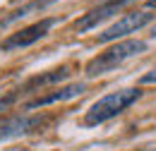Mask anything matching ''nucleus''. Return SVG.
Wrapping results in <instances>:
<instances>
[{
    "instance_id": "obj_1",
    "label": "nucleus",
    "mask_w": 156,
    "mask_h": 151,
    "mask_svg": "<svg viewBox=\"0 0 156 151\" xmlns=\"http://www.w3.org/2000/svg\"><path fill=\"white\" fill-rule=\"evenodd\" d=\"M147 51V43L144 41H137V38H127V41H120L115 46L106 48L103 53H98L96 58H91L84 67L87 77H98V75H106L111 70H115L118 65H122L125 60L135 58L137 53H144Z\"/></svg>"
},
{
    "instance_id": "obj_9",
    "label": "nucleus",
    "mask_w": 156,
    "mask_h": 151,
    "mask_svg": "<svg viewBox=\"0 0 156 151\" xmlns=\"http://www.w3.org/2000/svg\"><path fill=\"white\" fill-rule=\"evenodd\" d=\"M55 0H31V2H27V5H22V7H17L12 15H7V17L0 22V26H10V24H15L17 19L27 17V15H34V12H41L43 7H48V5H53Z\"/></svg>"
},
{
    "instance_id": "obj_6",
    "label": "nucleus",
    "mask_w": 156,
    "mask_h": 151,
    "mask_svg": "<svg viewBox=\"0 0 156 151\" xmlns=\"http://www.w3.org/2000/svg\"><path fill=\"white\" fill-rule=\"evenodd\" d=\"M41 122H43L41 115H27V113L5 118V120L0 122V142H5V139H17L22 134H29L34 127H39Z\"/></svg>"
},
{
    "instance_id": "obj_7",
    "label": "nucleus",
    "mask_w": 156,
    "mask_h": 151,
    "mask_svg": "<svg viewBox=\"0 0 156 151\" xmlns=\"http://www.w3.org/2000/svg\"><path fill=\"white\" fill-rule=\"evenodd\" d=\"M84 91V82H75V84H65V86H60L55 91H51V94H43L39 98H31V101H27L24 103V111H31V108H46V106H51V103H58V101H70V98H75Z\"/></svg>"
},
{
    "instance_id": "obj_11",
    "label": "nucleus",
    "mask_w": 156,
    "mask_h": 151,
    "mask_svg": "<svg viewBox=\"0 0 156 151\" xmlns=\"http://www.w3.org/2000/svg\"><path fill=\"white\" fill-rule=\"evenodd\" d=\"M139 84H156V67H154V70H149L147 75H142Z\"/></svg>"
},
{
    "instance_id": "obj_2",
    "label": "nucleus",
    "mask_w": 156,
    "mask_h": 151,
    "mask_svg": "<svg viewBox=\"0 0 156 151\" xmlns=\"http://www.w3.org/2000/svg\"><path fill=\"white\" fill-rule=\"evenodd\" d=\"M139 96H142V91L132 86V89H120V91H113V94L98 98L96 103L87 111V115H84V125H101V122L115 118V115L122 113L125 108H130Z\"/></svg>"
},
{
    "instance_id": "obj_5",
    "label": "nucleus",
    "mask_w": 156,
    "mask_h": 151,
    "mask_svg": "<svg viewBox=\"0 0 156 151\" xmlns=\"http://www.w3.org/2000/svg\"><path fill=\"white\" fill-rule=\"evenodd\" d=\"M130 2H135V0H106V2H101V5H96V7H91L87 15H82V17L75 22V29L84 34V31L94 29L96 24H101L103 19L118 15V12H120L125 5H130Z\"/></svg>"
},
{
    "instance_id": "obj_3",
    "label": "nucleus",
    "mask_w": 156,
    "mask_h": 151,
    "mask_svg": "<svg viewBox=\"0 0 156 151\" xmlns=\"http://www.w3.org/2000/svg\"><path fill=\"white\" fill-rule=\"evenodd\" d=\"M154 19L151 15V10H137V12H130V15H125V17H120L115 24H111L106 31H101L98 34V41L101 43H108V41H115V38H122L127 36V34H137L142 26H147L149 22Z\"/></svg>"
},
{
    "instance_id": "obj_8",
    "label": "nucleus",
    "mask_w": 156,
    "mask_h": 151,
    "mask_svg": "<svg viewBox=\"0 0 156 151\" xmlns=\"http://www.w3.org/2000/svg\"><path fill=\"white\" fill-rule=\"evenodd\" d=\"M67 67H58V70H51V72H46V75H36L31 77V79H27L24 84H22V89H17V91H27V89H43V86H51V84H58V82H62V79H67Z\"/></svg>"
},
{
    "instance_id": "obj_13",
    "label": "nucleus",
    "mask_w": 156,
    "mask_h": 151,
    "mask_svg": "<svg viewBox=\"0 0 156 151\" xmlns=\"http://www.w3.org/2000/svg\"><path fill=\"white\" fill-rule=\"evenodd\" d=\"M151 38H156V24L151 26Z\"/></svg>"
},
{
    "instance_id": "obj_12",
    "label": "nucleus",
    "mask_w": 156,
    "mask_h": 151,
    "mask_svg": "<svg viewBox=\"0 0 156 151\" xmlns=\"http://www.w3.org/2000/svg\"><path fill=\"white\" fill-rule=\"evenodd\" d=\"M156 7V0H147V10H154Z\"/></svg>"
},
{
    "instance_id": "obj_10",
    "label": "nucleus",
    "mask_w": 156,
    "mask_h": 151,
    "mask_svg": "<svg viewBox=\"0 0 156 151\" xmlns=\"http://www.w3.org/2000/svg\"><path fill=\"white\" fill-rule=\"evenodd\" d=\"M17 96H20V91H10V94L0 96V113H2V111H7V108L17 101Z\"/></svg>"
},
{
    "instance_id": "obj_4",
    "label": "nucleus",
    "mask_w": 156,
    "mask_h": 151,
    "mask_svg": "<svg viewBox=\"0 0 156 151\" xmlns=\"http://www.w3.org/2000/svg\"><path fill=\"white\" fill-rule=\"evenodd\" d=\"M55 22H58L55 17H46V19H41V22H34V24L20 29L17 34H10V36L0 43V51H17V48H27V46L36 43V41H41V38L55 26Z\"/></svg>"
}]
</instances>
